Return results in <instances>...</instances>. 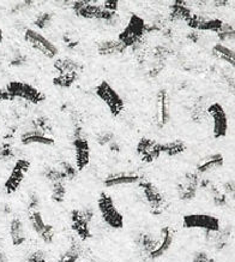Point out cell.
<instances>
[{
    "label": "cell",
    "mask_w": 235,
    "mask_h": 262,
    "mask_svg": "<svg viewBox=\"0 0 235 262\" xmlns=\"http://www.w3.org/2000/svg\"><path fill=\"white\" fill-rule=\"evenodd\" d=\"M98 208L101 218L107 226L113 230H122L124 227V216L114 202L112 196L101 192L98 199Z\"/></svg>",
    "instance_id": "cell-2"
},
{
    "label": "cell",
    "mask_w": 235,
    "mask_h": 262,
    "mask_svg": "<svg viewBox=\"0 0 235 262\" xmlns=\"http://www.w3.org/2000/svg\"><path fill=\"white\" fill-rule=\"evenodd\" d=\"M186 149H187V147L182 140H174L161 143L162 154L167 155V157H178V155L185 153Z\"/></svg>",
    "instance_id": "cell-31"
},
{
    "label": "cell",
    "mask_w": 235,
    "mask_h": 262,
    "mask_svg": "<svg viewBox=\"0 0 235 262\" xmlns=\"http://www.w3.org/2000/svg\"><path fill=\"white\" fill-rule=\"evenodd\" d=\"M137 154L145 164H153L162 155L161 143L149 137H142L137 143Z\"/></svg>",
    "instance_id": "cell-13"
},
{
    "label": "cell",
    "mask_w": 235,
    "mask_h": 262,
    "mask_svg": "<svg viewBox=\"0 0 235 262\" xmlns=\"http://www.w3.org/2000/svg\"><path fill=\"white\" fill-rule=\"evenodd\" d=\"M138 185H139L142 195H143L145 202L149 207L151 214L161 215L167 208V199H166L163 192L153 182L145 181V179H142L138 183Z\"/></svg>",
    "instance_id": "cell-3"
},
{
    "label": "cell",
    "mask_w": 235,
    "mask_h": 262,
    "mask_svg": "<svg viewBox=\"0 0 235 262\" xmlns=\"http://www.w3.org/2000/svg\"><path fill=\"white\" fill-rule=\"evenodd\" d=\"M95 140L100 146H109V144L114 142L116 139L112 131H101V133H99L98 135H96Z\"/></svg>",
    "instance_id": "cell-41"
},
{
    "label": "cell",
    "mask_w": 235,
    "mask_h": 262,
    "mask_svg": "<svg viewBox=\"0 0 235 262\" xmlns=\"http://www.w3.org/2000/svg\"><path fill=\"white\" fill-rule=\"evenodd\" d=\"M185 229L203 230L205 233H215L221 230L219 218L210 214H187L182 219Z\"/></svg>",
    "instance_id": "cell-9"
},
{
    "label": "cell",
    "mask_w": 235,
    "mask_h": 262,
    "mask_svg": "<svg viewBox=\"0 0 235 262\" xmlns=\"http://www.w3.org/2000/svg\"><path fill=\"white\" fill-rule=\"evenodd\" d=\"M101 3H102L103 8L109 10V11H114V12L118 11V3L116 2H101Z\"/></svg>",
    "instance_id": "cell-47"
},
{
    "label": "cell",
    "mask_w": 235,
    "mask_h": 262,
    "mask_svg": "<svg viewBox=\"0 0 235 262\" xmlns=\"http://www.w3.org/2000/svg\"><path fill=\"white\" fill-rule=\"evenodd\" d=\"M205 236L206 239L213 243L214 248H215L217 251H221L228 246V243H229V239L231 237V229L230 227H224V229H221L219 232L205 233Z\"/></svg>",
    "instance_id": "cell-27"
},
{
    "label": "cell",
    "mask_w": 235,
    "mask_h": 262,
    "mask_svg": "<svg viewBox=\"0 0 235 262\" xmlns=\"http://www.w3.org/2000/svg\"><path fill=\"white\" fill-rule=\"evenodd\" d=\"M26 262H48L47 255L43 250L37 249L30 253L26 258Z\"/></svg>",
    "instance_id": "cell-42"
},
{
    "label": "cell",
    "mask_w": 235,
    "mask_h": 262,
    "mask_svg": "<svg viewBox=\"0 0 235 262\" xmlns=\"http://www.w3.org/2000/svg\"><path fill=\"white\" fill-rule=\"evenodd\" d=\"M72 10H74L75 15L77 17H82L85 19H96L100 20L102 12V4L98 2H84V0H79V2H71L70 3Z\"/></svg>",
    "instance_id": "cell-15"
},
{
    "label": "cell",
    "mask_w": 235,
    "mask_h": 262,
    "mask_svg": "<svg viewBox=\"0 0 235 262\" xmlns=\"http://www.w3.org/2000/svg\"><path fill=\"white\" fill-rule=\"evenodd\" d=\"M186 24L197 32H213V33H219L221 27H222L223 20L219 18H208V17H204L200 15H196L192 13V16L190 17V19L186 22Z\"/></svg>",
    "instance_id": "cell-16"
},
{
    "label": "cell",
    "mask_w": 235,
    "mask_h": 262,
    "mask_svg": "<svg viewBox=\"0 0 235 262\" xmlns=\"http://www.w3.org/2000/svg\"><path fill=\"white\" fill-rule=\"evenodd\" d=\"M223 192L228 199L235 201V181H228L223 184Z\"/></svg>",
    "instance_id": "cell-44"
},
{
    "label": "cell",
    "mask_w": 235,
    "mask_h": 262,
    "mask_svg": "<svg viewBox=\"0 0 235 262\" xmlns=\"http://www.w3.org/2000/svg\"><path fill=\"white\" fill-rule=\"evenodd\" d=\"M26 64H27V57L24 56L23 53H20V52H17V53L13 54L11 60H10V65L15 68L23 67V65Z\"/></svg>",
    "instance_id": "cell-43"
},
{
    "label": "cell",
    "mask_w": 235,
    "mask_h": 262,
    "mask_svg": "<svg viewBox=\"0 0 235 262\" xmlns=\"http://www.w3.org/2000/svg\"><path fill=\"white\" fill-rule=\"evenodd\" d=\"M190 117H191L192 122L196 124H203L209 118L208 107H206L205 99L203 96L197 98L192 103L191 110H190Z\"/></svg>",
    "instance_id": "cell-26"
},
{
    "label": "cell",
    "mask_w": 235,
    "mask_h": 262,
    "mask_svg": "<svg viewBox=\"0 0 235 262\" xmlns=\"http://www.w3.org/2000/svg\"><path fill=\"white\" fill-rule=\"evenodd\" d=\"M54 69L57 70L58 75L71 74V72H78L81 70V64L70 57L59 58L54 61Z\"/></svg>",
    "instance_id": "cell-29"
},
{
    "label": "cell",
    "mask_w": 235,
    "mask_h": 262,
    "mask_svg": "<svg viewBox=\"0 0 235 262\" xmlns=\"http://www.w3.org/2000/svg\"><path fill=\"white\" fill-rule=\"evenodd\" d=\"M66 198V185L65 182H58L52 184L51 199L55 203H63Z\"/></svg>",
    "instance_id": "cell-33"
},
{
    "label": "cell",
    "mask_w": 235,
    "mask_h": 262,
    "mask_svg": "<svg viewBox=\"0 0 235 262\" xmlns=\"http://www.w3.org/2000/svg\"><path fill=\"white\" fill-rule=\"evenodd\" d=\"M43 177L46 178L51 184H53V183H58V182H66L65 181L63 172L60 171V168L55 166H48L44 168Z\"/></svg>",
    "instance_id": "cell-36"
},
{
    "label": "cell",
    "mask_w": 235,
    "mask_h": 262,
    "mask_svg": "<svg viewBox=\"0 0 235 262\" xmlns=\"http://www.w3.org/2000/svg\"><path fill=\"white\" fill-rule=\"evenodd\" d=\"M95 95L105 103L114 117L120 116L125 110V102L123 98L107 81H101L96 85Z\"/></svg>",
    "instance_id": "cell-6"
},
{
    "label": "cell",
    "mask_w": 235,
    "mask_h": 262,
    "mask_svg": "<svg viewBox=\"0 0 235 262\" xmlns=\"http://www.w3.org/2000/svg\"><path fill=\"white\" fill-rule=\"evenodd\" d=\"M206 191H208L209 194L212 195L214 205L217 206V207L227 206L228 198H227L226 195H224V192L222 190H220V189L217 188L215 184H214V183H212V184H210V187L206 189Z\"/></svg>",
    "instance_id": "cell-35"
},
{
    "label": "cell",
    "mask_w": 235,
    "mask_h": 262,
    "mask_svg": "<svg viewBox=\"0 0 235 262\" xmlns=\"http://www.w3.org/2000/svg\"><path fill=\"white\" fill-rule=\"evenodd\" d=\"M20 142L24 146H30V144H41V146H53L54 139L51 135L40 133L36 130H27L20 135Z\"/></svg>",
    "instance_id": "cell-21"
},
{
    "label": "cell",
    "mask_w": 235,
    "mask_h": 262,
    "mask_svg": "<svg viewBox=\"0 0 235 262\" xmlns=\"http://www.w3.org/2000/svg\"><path fill=\"white\" fill-rule=\"evenodd\" d=\"M156 120L157 126L160 129L167 125L169 122V105H168V94L166 89H160L156 95Z\"/></svg>",
    "instance_id": "cell-19"
},
{
    "label": "cell",
    "mask_w": 235,
    "mask_h": 262,
    "mask_svg": "<svg viewBox=\"0 0 235 262\" xmlns=\"http://www.w3.org/2000/svg\"><path fill=\"white\" fill-rule=\"evenodd\" d=\"M82 244L78 239L72 238L70 246L59 256V262H78L82 256Z\"/></svg>",
    "instance_id": "cell-28"
},
{
    "label": "cell",
    "mask_w": 235,
    "mask_h": 262,
    "mask_svg": "<svg viewBox=\"0 0 235 262\" xmlns=\"http://www.w3.org/2000/svg\"><path fill=\"white\" fill-rule=\"evenodd\" d=\"M208 115L213 120V135L215 139H223L228 133V117L223 106L214 102L208 106Z\"/></svg>",
    "instance_id": "cell-12"
},
{
    "label": "cell",
    "mask_w": 235,
    "mask_h": 262,
    "mask_svg": "<svg viewBox=\"0 0 235 262\" xmlns=\"http://www.w3.org/2000/svg\"><path fill=\"white\" fill-rule=\"evenodd\" d=\"M85 262H99V261L95 260V258H89V260L85 261Z\"/></svg>",
    "instance_id": "cell-52"
},
{
    "label": "cell",
    "mask_w": 235,
    "mask_h": 262,
    "mask_svg": "<svg viewBox=\"0 0 235 262\" xmlns=\"http://www.w3.org/2000/svg\"><path fill=\"white\" fill-rule=\"evenodd\" d=\"M200 176L197 172H189L176 184L178 198L184 202L192 201L199 190Z\"/></svg>",
    "instance_id": "cell-11"
},
{
    "label": "cell",
    "mask_w": 235,
    "mask_h": 262,
    "mask_svg": "<svg viewBox=\"0 0 235 262\" xmlns=\"http://www.w3.org/2000/svg\"><path fill=\"white\" fill-rule=\"evenodd\" d=\"M127 48L118 40H105L98 43V53L102 57L120 56Z\"/></svg>",
    "instance_id": "cell-24"
},
{
    "label": "cell",
    "mask_w": 235,
    "mask_h": 262,
    "mask_svg": "<svg viewBox=\"0 0 235 262\" xmlns=\"http://www.w3.org/2000/svg\"><path fill=\"white\" fill-rule=\"evenodd\" d=\"M3 39H4V36H3V30L0 29V43L3 42Z\"/></svg>",
    "instance_id": "cell-51"
},
{
    "label": "cell",
    "mask_w": 235,
    "mask_h": 262,
    "mask_svg": "<svg viewBox=\"0 0 235 262\" xmlns=\"http://www.w3.org/2000/svg\"><path fill=\"white\" fill-rule=\"evenodd\" d=\"M191 262H215V260L210 257L209 254L205 253V251H198V253L195 254Z\"/></svg>",
    "instance_id": "cell-45"
},
{
    "label": "cell",
    "mask_w": 235,
    "mask_h": 262,
    "mask_svg": "<svg viewBox=\"0 0 235 262\" xmlns=\"http://www.w3.org/2000/svg\"><path fill=\"white\" fill-rule=\"evenodd\" d=\"M108 148H109V150L112 151V153H114V154L120 153V144H119V142H118L116 140L114 141V142L110 143L109 146H108Z\"/></svg>",
    "instance_id": "cell-49"
},
{
    "label": "cell",
    "mask_w": 235,
    "mask_h": 262,
    "mask_svg": "<svg viewBox=\"0 0 235 262\" xmlns=\"http://www.w3.org/2000/svg\"><path fill=\"white\" fill-rule=\"evenodd\" d=\"M32 130L40 131V133L51 135L52 134V123L46 116H37L32 122Z\"/></svg>",
    "instance_id": "cell-34"
},
{
    "label": "cell",
    "mask_w": 235,
    "mask_h": 262,
    "mask_svg": "<svg viewBox=\"0 0 235 262\" xmlns=\"http://www.w3.org/2000/svg\"><path fill=\"white\" fill-rule=\"evenodd\" d=\"M217 36L221 41L226 42V41H234L235 40V27L229 23L223 22L221 27L220 32L217 33Z\"/></svg>",
    "instance_id": "cell-39"
},
{
    "label": "cell",
    "mask_w": 235,
    "mask_h": 262,
    "mask_svg": "<svg viewBox=\"0 0 235 262\" xmlns=\"http://www.w3.org/2000/svg\"><path fill=\"white\" fill-rule=\"evenodd\" d=\"M224 163V158L221 153H215L212 155H208L204 159H202L197 165L196 172L199 176L210 173V172L217 170V168L222 167Z\"/></svg>",
    "instance_id": "cell-20"
},
{
    "label": "cell",
    "mask_w": 235,
    "mask_h": 262,
    "mask_svg": "<svg viewBox=\"0 0 235 262\" xmlns=\"http://www.w3.org/2000/svg\"><path fill=\"white\" fill-rule=\"evenodd\" d=\"M142 176L138 173H132V172H118V173H112L103 179V185L106 188H115L122 187V185H131L137 184L142 181Z\"/></svg>",
    "instance_id": "cell-18"
},
{
    "label": "cell",
    "mask_w": 235,
    "mask_h": 262,
    "mask_svg": "<svg viewBox=\"0 0 235 262\" xmlns=\"http://www.w3.org/2000/svg\"><path fill=\"white\" fill-rule=\"evenodd\" d=\"M9 232H10V238H11L12 246L20 247L26 243L27 241L26 226H24L23 220L18 218V216H15V218L11 219V222H10Z\"/></svg>",
    "instance_id": "cell-22"
},
{
    "label": "cell",
    "mask_w": 235,
    "mask_h": 262,
    "mask_svg": "<svg viewBox=\"0 0 235 262\" xmlns=\"http://www.w3.org/2000/svg\"><path fill=\"white\" fill-rule=\"evenodd\" d=\"M15 157H16V153L11 143L4 142L0 144V161H2V163L11 161L12 159H15Z\"/></svg>",
    "instance_id": "cell-40"
},
{
    "label": "cell",
    "mask_w": 235,
    "mask_h": 262,
    "mask_svg": "<svg viewBox=\"0 0 235 262\" xmlns=\"http://www.w3.org/2000/svg\"><path fill=\"white\" fill-rule=\"evenodd\" d=\"M60 168V171L63 172L65 181H74V179L77 177L78 171L74 164H71L70 161H61L60 165L58 166Z\"/></svg>",
    "instance_id": "cell-38"
},
{
    "label": "cell",
    "mask_w": 235,
    "mask_h": 262,
    "mask_svg": "<svg viewBox=\"0 0 235 262\" xmlns=\"http://www.w3.org/2000/svg\"><path fill=\"white\" fill-rule=\"evenodd\" d=\"M75 150V166L78 172L84 171L90 164V144L85 137H77L72 141Z\"/></svg>",
    "instance_id": "cell-14"
},
{
    "label": "cell",
    "mask_w": 235,
    "mask_h": 262,
    "mask_svg": "<svg viewBox=\"0 0 235 262\" xmlns=\"http://www.w3.org/2000/svg\"><path fill=\"white\" fill-rule=\"evenodd\" d=\"M30 168V161L27 159H18L16 160L15 165H13L11 172H10L9 177L6 178L4 183V189L6 194L12 195L18 190L24 182V178Z\"/></svg>",
    "instance_id": "cell-10"
},
{
    "label": "cell",
    "mask_w": 235,
    "mask_h": 262,
    "mask_svg": "<svg viewBox=\"0 0 235 262\" xmlns=\"http://www.w3.org/2000/svg\"><path fill=\"white\" fill-rule=\"evenodd\" d=\"M52 20H53V13L43 11L40 12L39 15L36 16V18L34 19V26L41 30H44L51 26Z\"/></svg>",
    "instance_id": "cell-37"
},
{
    "label": "cell",
    "mask_w": 235,
    "mask_h": 262,
    "mask_svg": "<svg viewBox=\"0 0 235 262\" xmlns=\"http://www.w3.org/2000/svg\"><path fill=\"white\" fill-rule=\"evenodd\" d=\"M24 41L30 47L39 52V53L43 54L46 58H50V59H53L59 54L58 47L52 41L32 28L26 29V32H24Z\"/></svg>",
    "instance_id": "cell-7"
},
{
    "label": "cell",
    "mask_w": 235,
    "mask_h": 262,
    "mask_svg": "<svg viewBox=\"0 0 235 262\" xmlns=\"http://www.w3.org/2000/svg\"><path fill=\"white\" fill-rule=\"evenodd\" d=\"M137 248L139 253L143 255L144 257L149 258L151 253L156 249L158 243V237L154 236L150 232H142L136 239Z\"/></svg>",
    "instance_id": "cell-23"
},
{
    "label": "cell",
    "mask_w": 235,
    "mask_h": 262,
    "mask_svg": "<svg viewBox=\"0 0 235 262\" xmlns=\"http://www.w3.org/2000/svg\"><path fill=\"white\" fill-rule=\"evenodd\" d=\"M27 214L34 232L39 236V238L46 244L53 243L55 238V230L53 225L46 223V220L43 219L41 209L37 208L33 209V211H27Z\"/></svg>",
    "instance_id": "cell-8"
},
{
    "label": "cell",
    "mask_w": 235,
    "mask_h": 262,
    "mask_svg": "<svg viewBox=\"0 0 235 262\" xmlns=\"http://www.w3.org/2000/svg\"><path fill=\"white\" fill-rule=\"evenodd\" d=\"M78 78H79L78 72H71V74L57 75L53 80H52V82H53L55 87L70 88L76 83V82H77Z\"/></svg>",
    "instance_id": "cell-32"
},
{
    "label": "cell",
    "mask_w": 235,
    "mask_h": 262,
    "mask_svg": "<svg viewBox=\"0 0 235 262\" xmlns=\"http://www.w3.org/2000/svg\"><path fill=\"white\" fill-rule=\"evenodd\" d=\"M0 262H8V256H6L4 249L0 247Z\"/></svg>",
    "instance_id": "cell-50"
},
{
    "label": "cell",
    "mask_w": 235,
    "mask_h": 262,
    "mask_svg": "<svg viewBox=\"0 0 235 262\" xmlns=\"http://www.w3.org/2000/svg\"><path fill=\"white\" fill-rule=\"evenodd\" d=\"M187 5L189 3L180 2V0L173 3L171 11H169V20H172V22H180V20L187 22L193 13Z\"/></svg>",
    "instance_id": "cell-25"
},
{
    "label": "cell",
    "mask_w": 235,
    "mask_h": 262,
    "mask_svg": "<svg viewBox=\"0 0 235 262\" xmlns=\"http://www.w3.org/2000/svg\"><path fill=\"white\" fill-rule=\"evenodd\" d=\"M5 89L11 96L12 101L16 99H20L29 103H33V105H40L46 100V95L42 92L32 84L26 83V82L11 81L6 84Z\"/></svg>",
    "instance_id": "cell-4"
},
{
    "label": "cell",
    "mask_w": 235,
    "mask_h": 262,
    "mask_svg": "<svg viewBox=\"0 0 235 262\" xmlns=\"http://www.w3.org/2000/svg\"><path fill=\"white\" fill-rule=\"evenodd\" d=\"M187 36H189V40L192 41L193 43H197L200 40V35H199V33L197 32V30H193V32L190 33Z\"/></svg>",
    "instance_id": "cell-48"
},
{
    "label": "cell",
    "mask_w": 235,
    "mask_h": 262,
    "mask_svg": "<svg viewBox=\"0 0 235 262\" xmlns=\"http://www.w3.org/2000/svg\"><path fill=\"white\" fill-rule=\"evenodd\" d=\"M147 34V23L140 16L131 15L126 27L118 35V41L122 42L126 48L136 47L143 41V37Z\"/></svg>",
    "instance_id": "cell-1"
},
{
    "label": "cell",
    "mask_w": 235,
    "mask_h": 262,
    "mask_svg": "<svg viewBox=\"0 0 235 262\" xmlns=\"http://www.w3.org/2000/svg\"><path fill=\"white\" fill-rule=\"evenodd\" d=\"M95 213L92 208L74 209L70 214L71 229L77 236V238L82 242L91 239L92 233L90 229V224L94 219Z\"/></svg>",
    "instance_id": "cell-5"
},
{
    "label": "cell",
    "mask_w": 235,
    "mask_h": 262,
    "mask_svg": "<svg viewBox=\"0 0 235 262\" xmlns=\"http://www.w3.org/2000/svg\"><path fill=\"white\" fill-rule=\"evenodd\" d=\"M213 54L216 58H219L220 60L235 68V51L231 50V48L224 46L223 43H216L213 47Z\"/></svg>",
    "instance_id": "cell-30"
},
{
    "label": "cell",
    "mask_w": 235,
    "mask_h": 262,
    "mask_svg": "<svg viewBox=\"0 0 235 262\" xmlns=\"http://www.w3.org/2000/svg\"><path fill=\"white\" fill-rule=\"evenodd\" d=\"M6 101H12L11 96H10V94L5 88H0V103L6 102Z\"/></svg>",
    "instance_id": "cell-46"
},
{
    "label": "cell",
    "mask_w": 235,
    "mask_h": 262,
    "mask_svg": "<svg viewBox=\"0 0 235 262\" xmlns=\"http://www.w3.org/2000/svg\"><path fill=\"white\" fill-rule=\"evenodd\" d=\"M174 242V231L171 227L165 226L160 231V237H158V243L156 249H155L149 256V260L155 261L165 256L171 249L172 244Z\"/></svg>",
    "instance_id": "cell-17"
}]
</instances>
